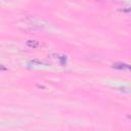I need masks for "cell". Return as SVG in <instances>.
<instances>
[{"label": "cell", "instance_id": "obj_4", "mask_svg": "<svg viewBox=\"0 0 131 131\" xmlns=\"http://www.w3.org/2000/svg\"><path fill=\"white\" fill-rule=\"evenodd\" d=\"M60 64L61 65H66L67 64V57L66 56H60Z\"/></svg>", "mask_w": 131, "mask_h": 131}, {"label": "cell", "instance_id": "obj_2", "mask_svg": "<svg viewBox=\"0 0 131 131\" xmlns=\"http://www.w3.org/2000/svg\"><path fill=\"white\" fill-rule=\"evenodd\" d=\"M113 68L117 70H129L130 66L127 64H123V62H116V64L113 65Z\"/></svg>", "mask_w": 131, "mask_h": 131}, {"label": "cell", "instance_id": "obj_5", "mask_svg": "<svg viewBox=\"0 0 131 131\" xmlns=\"http://www.w3.org/2000/svg\"><path fill=\"white\" fill-rule=\"evenodd\" d=\"M0 70H5V68H3V67H0Z\"/></svg>", "mask_w": 131, "mask_h": 131}, {"label": "cell", "instance_id": "obj_1", "mask_svg": "<svg viewBox=\"0 0 131 131\" xmlns=\"http://www.w3.org/2000/svg\"><path fill=\"white\" fill-rule=\"evenodd\" d=\"M29 22H30V24L32 25V26H42L41 24H48L47 22H45L44 20H41V19H38V18H28L27 19Z\"/></svg>", "mask_w": 131, "mask_h": 131}, {"label": "cell", "instance_id": "obj_3", "mask_svg": "<svg viewBox=\"0 0 131 131\" xmlns=\"http://www.w3.org/2000/svg\"><path fill=\"white\" fill-rule=\"evenodd\" d=\"M26 44H27V46L30 47V48H37L39 46V42L36 40H28L27 42H26Z\"/></svg>", "mask_w": 131, "mask_h": 131}]
</instances>
